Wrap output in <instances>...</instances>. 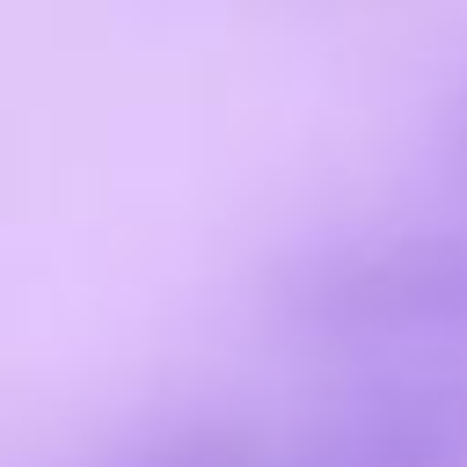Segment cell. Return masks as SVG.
I'll return each instance as SVG.
<instances>
[{"label": "cell", "instance_id": "1", "mask_svg": "<svg viewBox=\"0 0 467 467\" xmlns=\"http://www.w3.org/2000/svg\"><path fill=\"white\" fill-rule=\"evenodd\" d=\"M270 306L328 350H467V226L321 241L277 270Z\"/></svg>", "mask_w": 467, "mask_h": 467}, {"label": "cell", "instance_id": "2", "mask_svg": "<svg viewBox=\"0 0 467 467\" xmlns=\"http://www.w3.org/2000/svg\"><path fill=\"white\" fill-rule=\"evenodd\" d=\"M277 467H467V379L394 372L321 416Z\"/></svg>", "mask_w": 467, "mask_h": 467}, {"label": "cell", "instance_id": "3", "mask_svg": "<svg viewBox=\"0 0 467 467\" xmlns=\"http://www.w3.org/2000/svg\"><path fill=\"white\" fill-rule=\"evenodd\" d=\"M109 467H270V445L241 416H190V423H168V431L139 438Z\"/></svg>", "mask_w": 467, "mask_h": 467}, {"label": "cell", "instance_id": "4", "mask_svg": "<svg viewBox=\"0 0 467 467\" xmlns=\"http://www.w3.org/2000/svg\"><path fill=\"white\" fill-rule=\"evenodd\" d=\"M452 168H460V182H467V102H460V117H452Z\"/></svg>", "mask_w": 467, "mask_h": 467}]
</instances>
